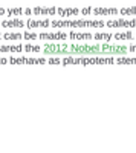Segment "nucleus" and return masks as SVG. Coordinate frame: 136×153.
<instances>
[{
  "label": "nucleus",
  "mask_w": 136,
  "mask_h": 153,
  "mask_svg": "<svg viewBox=\"0 0 136 153\" xmlns=\"http://www.w3.org/2000/svg\"><path fill=\"white\" fill-rule=\"evenodd\" d=\"M115 60L113 57H64L61 60L63 66H70V65H80V66H92V65H113Z\"/></svg>",
  "instance_id": "obj_1"
},
{
  "label": "nucleus",
  "mask_w": 136,
  "mask_h": 153,
  "mask_svg": "<svg viewBox=\"0 0 136 153\" xmlns=\"http://www.w3.org/2000/svg\"><path fill=\"white\" fill-rule=\"evenodd\" d=\"M38 38H40V40H44V42H63V40L67 38V34L61 32V31L60 32H51V34L43 32V34L38 35Z\"/></svg>",
  "instance_id": "obj_7"
},
{
  "label": "nucleus",
  "mask_w": 136,
  "mask_h": 153,
  "mask_svg": "<svg viewBox=\"0 0 136 153\" xmlns=\"http://www.w3.org/2000/svg\"><path fill=\"white\" fill-rule=\"evenodd\" d=\"M115 63L116 65H119V66H127V65H136V57L135 58H127L126 55H122V57H119L118 60H115Z\"/></svg>",
  "instance_id": "obj_16"
},
{
  "label": "nucleus",
  "mask_w": 136,
  "mask_h": 153,
  "mask_svg": "<svg viewBox=\"0 0 136 153\" xmlns=\"http://www.w3.org/2000/svg\"><path fill=\"white\" fill-rule=\"evenodd\" d=\"M122 16H136V6H130V8H122L121 11Z\"/></svg>",
  "instance_id": "obj_20"
},
{
  "label": "nucleus",
  "mask_w": 136,
  "mask_h": 153,
  "mask_svg": "<svg viewBox=\"0 0 136 153\" xmlns=\"http://www.w3.org/2000/svg\"><path fill=\"white\" fill-rule=\"evenodd\" d=\"M6 14L11 16V17H14V16H23L24 14V9L23 8H9V9H6Z\"/></svg>",
  "instance_id": "obj_18"
},
{
  "label": "nucleus",
  "mask_w": 136,
  "mask_h": 153,
  "mask_svg": "<svg viewBox=\"0 0 136 153\" xmlns=\"http://www.w3.org/2000/svg\"><path fill=\"white\" fill-rule=\"evenodd\" d=\"M26 26L29 29H37V28H49L51 26V20H32L29 19L26 22Z\"/></svg>",
  "instance_id": "obj_10"
},
{
  "label": "nucleus",
  "mask_w": 136,
  "mask_h": 153,
  "mask_svg": "<svg viewBox=\"0 0 136 153\" xmlns=\"http://www.w3.org/2000/svg\"><path fill=\"white\" fill-rule=\"evenodd\" d=\"M113 38L116 42H122V40H132L133 38V32L132 31H127V32H119V34H115Z\"/></svg>",
  "instance_id": "obj_17"
},
{
  "label": "nucleus",
  "mask_w": 136,
  "mask_h": 153,
  "mask_svg": "<svg viewBox=\"0 0 136 153\" xmlns=\"http://www.w3.org/2000/svg\"><path fill=\"white\" fill-rule=\"evenodd\" d=\"M31 14H32V9H29V8L24 9V16H31Z\"/></svg>",
  "instance_id": "obj_27"
},
{
  "label": "nucleus",
  "mask_w": 136,
  "mask_h": 153,
  "mask_svg": "<svg viewBox=\"0 0 136 153\" xmlns=\"http://www.w3.org/2000/svg\"><path fill=\"white\" fill-rule=\"evenodd\" d=\"M93 16H118V9L116 8H93L92 9Z\"/></svg>",
  "instance_id": "obj_12"
},
{
  "label": "nucleus",
  "mask_w": 136,
  "mask_h": 153,
  "mask_svg": "<svg viewBox=\"0 0 136 153\" xmlns=\"http://www.w3.org/2000/svg\"><path fill=\"white\" fill-rule=\"evenodd\" d=\"M3 38H6V40H21L23 35L18 34V32H14V34H5Z\"/></svg>",
  "instance_id": "obj_22"
},
{
  "label": "nucleus",
  "mask_w": 136,
  "mask_h": 153,
  "mask_svg": "<svg viewBox=\"0 0 136 153\" xmlns=\"http://www.w3.org/2000/svg\"><path fill=\"white\" fill-rule=\"evenodd\" d=\"M100 45H69L63 51V57H86V55H100Z\"/></svg>",
  "instance_id": "obj_2"
},
{
  "label": "nucleus",
  "mask_w": 136,
  "mask_h": 153,
  "mask_svg": "<svg viewBox=\"0 0 136 153\" xmlns=\"http://www.w3.org/2000/svg\"><path fill=\"white\" fill-rule=\"evenodd\" d=\"M93 38H95V40H98V42H110V40H112V35H110V34H101V32H98V34L93 35Z\"/></svg>",
  "instance_id": "obj_19"
},
{
  "label": "nucleus",
  "mask_w": 136,
  "mask_h": 153,
  "mask_svg": "<svg viewBox=\"0 0 136 153\" xmlns=\"http://www.w3.org/2000/svg\"><path fill=\"white\" fill-rule=\"evenodd\" d=\"M23 46L21 45H14V46H0V52H21Z\"/></svg>",
  "instance_id": "obj_15"
},
{
  "label": "nucleus",
  "mask_w": 136,
  "mask_h": 153,
  "mask_svg": "<svg viewBox=\"0 0 136 153\" xmlns=\"http://www.w3.org/2000/svg\"><path fill=\"white\" fill-rule=\"evenodd\" d=\"M129 52V48L127 46H122V45H103L101 46V54L103 55H109V57H113V55H126Z\"/></svg>",
  "instance_id": "obj_4"
},
{
  "label": "nucleus",
  "mask_w": 136,
  "mask_h": 153,
  "mask_svg": "<svg viewBox=\"0 0 136 153\" xmlns=\"http://www.w3.org/2000/svg\"><path fill=\"white\" fill-rule=\"evenodd\" d=\"M0 38H2V34H0Z\"/></svg>",
  "instance_id": "obj_30"
},
{
  "label": "nucleus",
  "mask_w": 136,
  "mask_h": 153,
  "mask_svg": "<svg viewBox=\"0 0 136 153\" xmlns=\"http://www.w3.org/2000/svg\"><path fill=\"white\" fill-rule=\"evenodd\" d=\"M57 12L60 17H70V16H77L80 12V9H77V8H58Z\"/></svg>",
  "instance_id": "obj_13"
},
{
  "label": "nucleus",
  "mask_w": 136,
  "mask_h": 153,
  "mask_svg": "<svg viewBox=\"0 0 136 153\" xmlns=\"http://www.w3.org/2000/svg\"><path fill=\"white\" fill-rule=\"evenodd\" d=\"M5 14H6V9L0 6V16H5Z\"/></svg>",
  "instance_id": "obj_28"
},
{
  "label": "nucleus",
  "mask_w": 136,
  "mask_h": 153,
  "mask_svg": "<svg viewBox=\"0 0 136 153\" xmlns=\"http://www.w3.org/2000/svg\"><path fill=\"white\" fill-rule=\"evenodd\" d=\"M6 63H9L8 58H2V57H0V65H6Z\"/></svg>",
  "instance_id": "obj_26"
},
{
  "label": "nucleus",
  "mask_w": 136,
  "mask_h": 153,
  "mask_svg": "<svg viewBox=\"0 0 136 153\" xmlns=\"http://www.w3.org/2000/svg\"><path fill=\"white\" fill-rule=\"evenodd\" d=\"M54 28H103L106 23L103 20H75V22H64V20H54Z\"/></svg>",
  "instance_id": "obj_3"
},
{
  "label": "nucleus",
  "mask_w": 136,
  "mask_h": 153,
  "mask_svg": "<svg viewBox=\"0 0 136 153\" xmlns=\"http://www.w3.org/2000/svg\"><path fill=\"white\" fill-rule=\"evenodd\" d=\"M129 51H130V52H136V46H135V45H132V46L129 48Z\"/></svg>",
  "instance_id": "obj_29"
},
{
  "label": "nucleus",
  "mask_w": 136,
  "mask_h": 153,
  "mask_svg": "<svg viewBox=\"0 0 136 153\" xmlns=\"http://www.w3.org/2000/svg\"><path fill=\"white\" fill-rule=\"evenodd\" d=\"M11 65H47L46 58H26V57H20V58H9Z\"/></svg>",
  "instance_id": "obj_6"
},
{
  "label": "nucleus",
  "mask_w": 136,
  "mask_h": 153,
  "mask_svg": "<svg viewBox=\"0 0 136 153\" xmlns=\"http://www.w3.org/2000/svg\"><path fill=\"white\" fill-rule=\"evenodd\" d=\"M23 38H24V40H37V38H38V34L26 31V32L23 34Z\"/></svg>",
  "instance_id": "obj_23"
},
{
  "label": "nucleus",
  "mask_w": 136,
  "mask_h": 153,
  "mask_svg": "<svg viewBox=\"0 0 136 153\" xmlns=\"http://www.w3.org/2000/svg\"><path fill=\"white\" fill-rule=\"evenodd\" d=\"M67 46L69 45L60 43V42H57V43H47L43 48V54L44 55H49V57H61V55H63V51Z\"/></svg>",
  "instance_id": "obj_5"
},
{
  "label": "nucleus",
  "mask_w": 136,
  "mask_h": 153,
  "mask_svg": "<svg viewBox=\"0 0 136 153\" xmlns=\"http://www.w3.org/2000/svg\"><path fill=\"white\" fill-rule=\"evenodd\" d=\"M32 14L34 16H55L57 14V8L51 6V8H41V6H37L32 9Z\"/></svg>",
  "instance_id": "obj_11"
},
{
  "label": "nucleus",
  "mask_w": 136,
  "mask_h": 153,
  "mask_svg": "<svg viewBox=\"0 0 136 153\" xmlns=\"http://www.w3.org/2000/svg\"><path fill=\"white\" fill-rule=\"evenodd\" d=\"M80 12H81L83 16H89L90 12H92V8H89V6H87V8H83V9H81Z\"/></svg>",
  "instance_id": "obj_25"
},
{
  "label": "nucleus",
  "mask_w": 136,
  "mask_h": 153,
  "mask_svg": "<svg viewBox=\"0 0 136 153\" xmlns=\"http://www.w3.org/2000/svg\"><path fill=\"white\" fill-rule=\"evenodd\" d=\"M106 25L109 28H135L136 19H133V20H110Z\"/></svg>",
  "instance_id": "obj_8"
},
{
  "label": "nucleus",
  "mask_w": 136,
  "mask_h": 153,
  "mask_svg": "<svg viewBox=\"0 0 136 153\" xmlns=\"http://www.w3.org/2000/svg\"><path fill=\"white\" fill-rule=\"evenodd\" d=\"M47 65L58 66V65H61V58H58V57H51V58L47 60Z\"/></svg>",
  "instance_id": "obj_24"
},
{
  "label": "nucleus",
  "mask_w": 136,
  "mask_h": 153,
  "mask_svg": "<svg viewBox=\"0 0 136 153\" xmlns=\"http://www.w3.org/2000/svg\"><path fill=\"white\" fill-rule=\"evenodd\" d=\"M70 40H73V42H89V40H92L93 38V35L92 34H89V32H75V31H72L69 35H67Z\"/></svg>",
  "instance_id": "obj_9"
},
{
  "label": "nucleus",
  "mask_w": 136,
  "mask_h": 153,
  "mask_svg": "<svg viewBox=\"0 0 136 153\" xmlns=\"http://www.w3.org/2000/svg\"><path fill=\"white\" fill-rule=\"evenodd\" d=\"M24 26V22L23 20H5L2 22V28H23Z\"/></svg>",
  "instance_id": "obj_14"
},
{
  "label": "nucleus",
  "mask_w": 136,
  "mask_h": 153,
  "mask_svg": "<svg viewBox=\"0 0 136 153\" xmlns=\"http://www.w3.org/2000/svg\"><path fill=\"white\" fill-rule=\"evenodd\" d=\"M23 49L26 51V52H40V51H41V48L37 46V45H24Z\"/></svg>",
  "instance_id": "obj_21"
}]
</instances>
